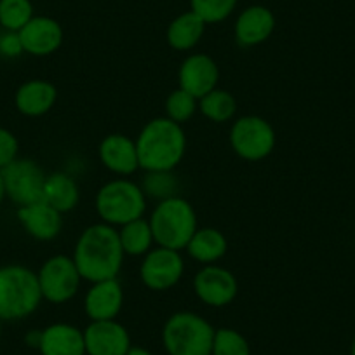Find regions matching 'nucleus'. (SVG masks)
<instances>
[{"label": "nucleus", "instance_id": "33", "mask_svg": "<svg viewBox=\"0 0 355 355\" xmlns=\"http://www.w3.org/2000/svg\"><path fill=\"white\" fill-rule=\"evenodd\" d=\"M40 336H42V333H30L28 338H26V341H28L32 347H39L40 345Z\"/></svg>", "mask_w": 355, "mask_h": 355}, {"label": "nucleus", "instance_id": "1", "mask_svg": "<svg viewBox=\"0 0 355 355\" xmlns=\"http://www.w3.org/2000/svg\"><path fill=\"white\" fill-rule=\"evenodd\" d=\"M124 249L119 232L108 223L93 225L80 235L75 248L73 261L85 281L101 282L117 279L121 272Z\"/></svg>", "mask_w": 355, "mask_h": 355}, {"label": "nucleus", "instance_id": "13", "mask_svg": "<svg viewBox=\"0 0 355 355\" xmlns=\"http://www.w3.org/2000/svg\"><path fill=\"white\" fill-rule=\"evenodd\" d=\"M193 288L197 296L211 306H225L237 296V281L234 275L214 265L206 266L196 275Z\"/></svg>", "mask_w": 355, "mask_h": 355}, {"label": "nucleus", "instance_id": "16", "mask_svg": "<svg viewBox=\"0 0 355 355\" xmlns=\"http://www.w3.org/2000/svg\"><path fill=\"white\" fill-rule=\"evenodd\" d=\"M18 220L21 221L25 230L39 241H51V239L58 237L61 227H63L60 211H56L44 200L19 207Z\"/></svg>", "mask_w": 355, "mask_h": 355}, {"label": "nucleus", "instance_id": "2", "mask_svg": "<svg viewBox=\"0 0 355 355\" xmlns=\"http://www.w3.org/2000/svg\"><path fill=\"white\" fill-rule=\"evenodd\" d=\"M185 146L182 125L171 119H155L143 128L136 141L139 167L150 173H169L183 159Z\"/></svg>", "mask_w": 355, "mask_h": 355}, {"label": "nucleus", "instance_id": "24", "mask_svg": "<svg viewBox=\"0 0 355 355\" xmlns=\"http://www.w3.org/2000/svg\"><path fill=\"white\" fill-rule=\"evenodd\" d=\"M119 237H121V244L124 252L132 256L145 254V252L150 251V245L153 242L150 221L139 218V220L122 225V230L119 232Z\"/></svg>", "mask_w": 355, "mask_h": 355}, {"label": "nucleus", "instance_id": "3", "mask_svg": "<svg viewBox=\"0 0 355 355\" xmlns=\"http://www.w3.org/2000/svg\"><path fill=\"white\" fill-rule=\"evenodd\" d=\"M42 300L39 277L19 265L0 268V319L16 320L35 312Z\"/></svg>", "mask_w": 355, "mask_h": 355}, {"label": "nucleus", "instance_id": "11", "mask_svg": "<svg viewBox=\"0 0 355 355\" xmlns=\"http://www.w3.org/2000/svg\"><path fill=\"white\" fill-rule=\"evenodd\" d=\"M84 341L89 355H125L131 348L129 333L115 320H93L84 331Z\"/></svg>", "mask_w": 355, "mask_h": 355}, {"label": "nucleus", "instance_id": "35", "mask_svg": "<svg viewBox=\"0 0 355 355\" xmlns=\"http://www.w3.org/2000/svg\"><path fill=\"white\" fill-rule=\"evenodd\" d=\"M6 197V187H4V178H2V173H0V204Z\"/></svg>", "mask_w": 355, "mask_h": 355}, {"label": "nucleus", "instance_id": "21", "mask_svg": "<svg viewBox=\"0 0 355 355\" xmlns=\"http://www.w3.org/2000/svg\"><path fill=\"white\" fill-rule=\"evenodd\" d=\"M78 187L73 178L67 176L64 173L51 174L46 178L44 187V202L53 206L60 213H68L78 204Z\"/></svg>", "mask_w": 355, "mask_h": 355}, {"label": "nucleus", "instance_id": "27", "mask_svg": "<svg viewBox=\"0 0 355 355\" xmlns=\"http://www.w3.org/2000/svg\"><path fill=\"white\" fill-rule=\"evenodd\" d=\"M235 4L237 0H192V11L204 23H218L232 15Z\"/></svg>", "mask_w": 355, "mask_h": 355}, {"label": "nucleus", "instance_id": "7", "mask_svg": "<svg viewBox=\"0 0 355 355\" xmlns=\"http://www.w3.org/2000/svg\"><path fill=\"white\" fill-rule=\"evenodd\" d=\"M4 178L6 196L18 206L42 202L44 187H46V174L39 164L28 159H16L11 164L0 169Z\"/></svg>", "mask_w": 355, "mask_h": 355}, {"label": "nucleus", "instance_id": "34", "mask_svg": "<svg viewBox=\"0 0 355 355\" xmlns=\"http://www.w3.org/2000/svg\"><path fill=\"white\" fill-rule=\"evenodd\" d=\"M125 355H152V354H150L148 350H145V348H141V347H131Z\"/></svg>", "mask_w": 355, "mask_h": 355}, {"label": "nucleus", "instance_id": "17", "mask_svg": "<svg viewBox=\"0 0 355 355\" xmlns=\"http://www.w3.org/2000/svg\"><path fill=\"white\" fill-rule=\"evenodd\" d=\"M274 28L275 18L272 11L261 6H252L239 16L235 23V37L241 46H256L265 42L272 35Z\"/></svg>", "mask_w": 355, "mask_h": 355}, {"label": "nucleus", "instance_id": "36", "mask_svg": "<svg viewBox=\"0 0 355 355\" xmlns=\"http://www.w3.org/2000/svg\"><path fill=\"white\" fill-rule=\"evenodd\" d=\"M352 355H355V338H354V343H352Z\"/></svg>", "mask_w": 355, "mask_h": 355}, {"label": "nucleus", "instance_id": "30", "mask_svg": "<svg viewBox=\"0 0 355 355\" xmlns=\"http://www.w3.org/2000/svg\"><path fill=\"white\" fill-rule=\"evenodd\" d=\"M145 189L152 196L169 199L174 189V182L171 180L169 173H152V176L146 178Z\"/></svg>", "mask_w": 355, "mask_h": 355}, {"label": "nucleus", "instance_id": "12", "mask_svg": "<svg viewBox=\"0 0 355 355\" xmlns=\"http://www.w3.org/2000/svg\"><path fill=\"white\" fill-rule=\"evenodd\" d=\"M178 78H180V87L183 91L192 94L196 100H200L213 89H216L220 70L213 58L206 56V54H192L182 63Z\"/></svg>", "mask_w": 355, "mask_h": 355}, {"label": "nucleus", "instance_id": "23", "mask_svg": "<svg viewBox=\"0 0 355 355\" xmlns=\"http://www.w3.org/2000/svg\"><path fill=\"white\" fill-rule=\"evenodd\" d=\"M227 248L228 244L225 235L221 232L214 230V228L197 230L193 237L190 239L189 245H187L190 256L200 263L216 261V259H220L227 252Z\"/></svg>", "mask_w": 355, "mask_h": 355}, {"label": "nucleus", "instance_id": "26", "mask_svg": "<svg viewBox=\"0 0 355 355\" xmlns=\"http://www.w3.org/2000/svg\"><path fill=\"white\" fill-rule=\"evenodd\" d=\"M32 18L30 0H0V25L8 32H19Z\"/></svg>", "mask_w": 355, "mask_h": 355}, {"label": "nucleus", "instance_id": "19", "mask_svg": "<svg viewBox=\"0 0 355 355\" xmlns=\"http://www.w3.org/2000/svg\"><path fill=\"white\" fill-rule=\"evenodd\" d=\"M39 348L42 355H84V333L70 324H53L42 331Z\"/></svg>", "mask_w": 355, "mask_h": 355}, {"label": "nucleus", "instance_id": "25", "mask_svg": "<svg viewBox=\"0 0 355 355\" xmlns=\"http://www.w3.org/2000/svg\"><path fill=\"white\" fill-rule=\"evenodd\" d=\"M237 110L234 96L223 89H213L200 98V112L213 122H227Z\"/></svg>", "mask_w": 355, "mask_h": 355}, {"label": "nucleus", "instance_id": "29", "mask_svg": "<svg viewBox=\"0 0 355 355\" xmlns=\"http://www.w3.org/2000/svg\"><path fill=\"white\" fill-rule=\"evenodd\" d=\"M166 110L167 115H169L167 119H171V121L178 122V124L180 122H187L197 110L196 98L187 93V91H183L182 87L176 89L167 98Z\"/></svg>", "mask_w": 355, "mask_h": 355}, {"label": "nucleus", "instance_id": "8", "mask_svg": "<svg viewBox=\"0 0 355 355\" xmlns=\"http://www.w3.org/2000/svg\"><path fill=\"white\" fill-rule=\"evenodd\" d=\"M230 143L242 159L261 160L274 150L275 131L265 119L256 115L242 117L232 128Z\"/></svg>", "mask_w": 355, "mask_h": 355}, {"label": "nucleus", "instance_id": "10", "mask_svg": "<svg viewBox=\"0 0 355 355\" xmlns=\"http://www.w3.org/2000/svg\"><path fill=\"white\" fill-rule=\"evenodd\" d=\"M185 265L180 252L174 249L157 248L146 254L141 263V281L153 291H166L182 279Z\"/></svg>", "mask_w": 355, "mask_h": 355}, {"label": "nucleus", "instance_id": "22", "mask_svg": "<svg viewBox=\"0 0 355 355\" xmlns=\"http://www.w3.org/2000/svg\"><path fill=\"white\" fill-rule=\"evenodd\" d=\"M206 23L193 11L178 16L167 30V42L176 51H189L200 40Z\"/></svg>", "mask_w": 355, "mask_h": 355}, {"label": "nucleus", "instance_id": "15", "mask_svg": "<svg viewBox=\"0 0 355 355\" xmlns=\"http://www.w3.org/2000/svg\"><path fill=\"white\" fill-rule=\"evenodd\" d=\"M124 293L117 279L94 282L85 295V313L93 320H114L121 312Z\"/></svg>", "mask_w": 355, "mask_h": 355}, {"label": "nucleus", "instance_id": "20", "mask_svg": "<svg viewBox=\"0 0 355 355\" xmlns=\"http://www.w3.org/2000/svg\"><path fill=\"white\" fill-rule=\"evenodd\" d=\"M58 91L47 80H28L16 93V107L23 115L39 117L47 114L56 101Z\"/></svg>", "mask_w": 355, "mask_h": 355}, {"label": "nucleus", "instance_id": "31", "mask_svg": "<svg viewBox=\"0 0 355 355\" xmlns=\"http://www.w3.org/2000/svg\"><path fill=\"white\" fill-rule=\"evenodd\" d=\"M18 155V139L8 129L0 128V169L16 160Z\"/></svg>", "mask_w": 355, "mask_h": 355}, {"label": "nucleus", "instance_id": "28", "mask_svg": "<svg viewBox=\"0 0 355 355\" xmlns=\"http://www.w3.org/2000/svg\"><path fill=\"white\" fill-rule=\"evenodd\" d=\"M249 345L241 333L234 329H220L214 333L213 355H249Z\"/></svg>", "mask_w": 355, "mask_h": 355}, {"label": "nucleus", "instance_id": "9", "mask_svg": "<svg viewBox=\"0 0 355 355\" xmlns=\"http://www.w3.org/2000/svg\"><path fill=\"white\" fill-rule=\"evenodd\" d=\"M37 277L42 298L51 303H64L73 298L82 279L73 259L63 254L47 259Z\"/></svg>", "mask_w": 355, "mask_h": 355}, {"label": "nucleus", "instance_id": "5", "mask_svg": "<svg viewBox=\"0 0 355 355\" xmlns=\"http://www.w3.org/2000/svg\"><path fill=\"white\" fill-rule=\"evenodd\" d=\"M214 333L209 322L197 313H174L162 331L169 355H213Z\"/></svg>", "mask_w": 355, "mask_h": 355}, {"label": "nucleus", "instance_id": "14", "mask_svg": "<svg viewBox=\"0 0 355 355\" xmlns=\"http://www.w3.org/2000/svg\"><path fill=\"white\" fill-rule=\"evenodd\" d=\"M19 42L25 53L33 56H47L53 54L63 42V30L60 23L53 18L39 16L32 18L18 32Z\"/></svg>", "mask_w": 355, "mask_h": 355}, {"label": "nucleus", "instance_id": "6", "mask_svg": "<svg viewBox=\"0 0 355 355\" xmlns=\"http://www.w3.org/2000/svg\"><path fill=\"white\" fill-rule=\"evenodd\" d=\"M145 193L136 183L115 180L101 187L96 197L98 214L108 225H125L139 220L145 213Z\"/></svg>", "mask_w": 355, "mask_h": 355}, {"label": "nucleus", "instance_id": "18", "mask_svg": "<svg viewBox=\"0 0 355 355\" xmlns=\"http://www.w3.org/2000/svg\"><path fill=\"white\" fill-rule=\"evenodd\" d=\"M101 162L117 174H132L139 167L138 150L131 138L110 135L100 145Z\"/></svg>", "mask_w": 355, "mask_h": 355}, {"label": "nucleus", "instance_id": "4", "mask_svg": "<svg viewBox=\"0 0 355 355\" xmlns=\"http://www.w3.org/2000/svg\"><path fill=\"white\" fill-rule=\"evenodd\" d=\"M153 241L160 248L185 249L197 232V218L192 206L185 199L169 197L153 209L150 218Z\"/></svg>", "mask_w": 355, "mask_h": 355}, {"label": "nucleus", "instance_id": "32", "mask_svg": "<svg viewBox=\"0 0 355 355\" xmlns=\"http://www.w3.org/2000/svg\"><path fill=\"white\" fill-rule=\"evenodd\" d=\"M0 53L4 56H19L23 53L18 32H9L0 37Z\"/></svg>", "mask_w": 355, "mask_h": 355}]
</instances>
